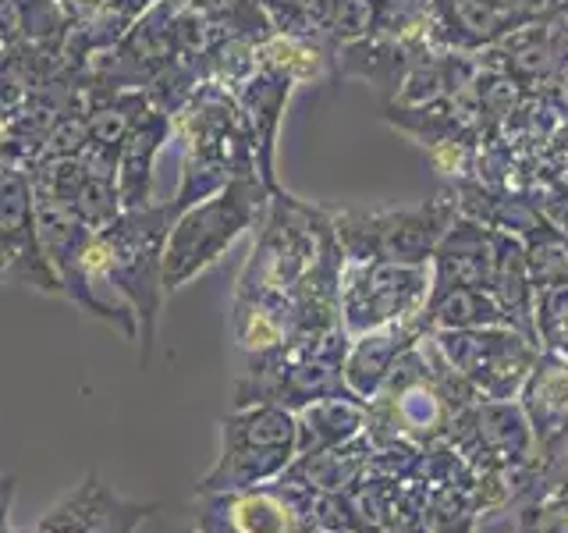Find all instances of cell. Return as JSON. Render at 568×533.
<instances>
[{"instance_id": "6da1fadb", "label": "cell", "mask_w": 568, "mask_h": 533, "mask_svg": "<svg viewBox=\"0 0 568 533\" xmlns=\"http://www.w3.org/2000/svg\"><path fill=\"white\" fill-rule=\"evenodd\" d=\"M479 395L444 363L434 334L419 338L408 349L381 391L366 402V438L373 449L381 444H416L430 449L452 431L455 416Z\"/></svg>"}, {"instance_id": "7a4b0ae2", "label": "cell", "mask_w": 568, "mask_h": 533, "mask_svg": "<svg viewBox=\"0 0 568 533\" xmlns=\"http://www.w3.org/2000/svg\"><path fill=\"white\" fill-rule=\"evenodd\" d=\"M171 124L182 147V178L168 200L174 213L221 192L231 178L256 174L253 135H248L239 100L227 89L203 82L171 118Z\"/></svg>"}, {"instance_id": "3957f363", "label": "cell", "mask_w": 568, "mask_h": 533, "mask_svg": "<svg viewBox=\"0 0 568 533\" xmlns=\"http://www.w3.org/2000/svg\"><path fill=\"white\" fill-rule=\"evenodd\" d=\"M348 345L352 334L345 331V324H337L324 334L248 355V366L231 391V409L281 405L288 413H298L310 402L352 395L345 384Z\"/></svg>"}, {"instance_id": "277c9868", "label": "cell", "mask_w": 568, "mask_h": 533, "mask_svg": "<svg viewBox=\"0 0 568 533\" xmlns=\"http://www.w3.org/2000/svg\"><path fill=\"white\" fill-rule=\"evenodd\" d=\"M271 192L260 182V174L231 178V182L206 195V200L185 207L171 224L164 245V292L185 289L203 271H210L248 228H260Z\"/></svg>"}, {"instance_id": "5b68a950", "label": "cell", "mask_w": 568, "mask_h": 533, "mask_svg": "<svg viewBox=\"0 0 568 533\" xmlns=\"http://www.w3.org/2000/svg\"><path fill=\"white\" fill-rule=\"evenodd\" d=\"M452 449L484 476L511 494V505L537 484V438L519 399H476L455 416Z\"/></svg>"}, {"instance_id": "8992f818", "label": "cell", "mask_w": 568, "mask_h": 533, "mask_svg": "<svg viewBox=\"0 0 568 533\" xmlns=\"http://www.w3.org/2000/svg\"><path fill=\"white\" fill-rule=\"evenodd\" d=\"M298 455L295 413L281 405H242L221 420V452L200 480V494H231L274 484Z\"/></svg>"}, {"instance_id": "52a82bcc", "label": "cell", "mask_w": 568, "mask_h": 533, "mask_svg": "<svg viewBox=\"0 0 568 533\" xmlns=\"http://www.w3.org/2000/svg\"><path fill=\"white\" fill-rule=\"evenodd\" d=\"M458 218L455 195L440 185L430 200L398 210H331L334 235L345 249V260H387L426 266L444 231Z\"/></svg>"}, {"instance_id": "ba28073f", "label": "cell", "mask_w": 568, "mask_h": 533, "mask_svg": "<svg viewBox=\"0 0 568 533\" xmlns=\"http://www.w3.org/2000/svg\"><path fill=\"white\" fill-rule=\"evenodd\" d=\"M434 342L462 381L479 399H519L529 370L540 360V345L515 328L430 331Z\"/></svg>"}, {"instance_id": "9c48e42d", "label": "cell", "mask_w": 568, "mask_h": 533, "mask_svg": "<svg viewBox=\"0 0 568 533\" xmlns=\"http://www.w3.org/2000/svg\"><path fill=\"white\" fill-rule=\"evenodd\" d=\"M426 299H430V266L387 263V260H363V263L345 260L342 324L352 338L423 313Z\"/></svg>"}, {"instance_id": "30bf717a", "label": "cell", "mask_w": 568, "mask_h": 533, "mask_svg": "<svg viewBox=\"0 0 568 533\" xmlns=\"http://www.w3.org/2000/svg\"><path fill=\"white\" fill-rule=\"evenodd\" d=\"M185 0H160L124 32V40L85 64L79 86L150 89L178 53V14Z\"/></svg>"}, {"instance_id": "8fae6325", "label": "cell", "mask_w": 568, "mask_h": 533, "mask_svg": "<svg viewBox=\"0 0 568 533\" xmlns=\"http://www.w3.org/2000/svg\"><path fill=\"white\" fill-rule=\"evenodd\" d=\"M200 523L195 533H306L313 487L277 476L274 484H260L231 494H200Z\"/></svg>"}, {"instance_id": "7c38bea8", "label": "cell", "mask_w": 568, "mask_h": 533, "mask_svg": "<svg viewBox=\"0 0 568 533\" xmlns=\"http://www.w3.org/2000/svg\"><path fill=\"white\" fill-rule=\"evenodd\" d=\"M0 284H22V289L61 295L40 245L32 182L22 168L8 164V160H0Z\"/></svg>"}, {"instance_id": "4fadbf2b", "label": "cell", "mask_w": 568, "mask_h": 533, "mask_svg": "<svg viewBox=\"0 0 568 533\" xmlns=\"http://www.w3.org/2000/svg\"><path fill=\"white\" fill-rule=\"evenodd\" d=\"M476 58L484 68H494L511 82H519L526 93H540L568 64V14L561 8H550Z\"/></svg>"}, {"instance_id": "5bb4252c", "label": "cell", "mask_w": 568, "mask_h": 533, "mask_svg": "<svg viewBox=\"0 0 568 533\" xmlns=\"http://www.w3.org/2000/svg\"><path fill=\"white\" fill-rule=\"evenodd\" d=\"M85 97V142L79 160L93 171L118 182V157L124 139L153 107L146 89H114V86H82Z\"/></svg>"}, {"instance_id": "9a60e30c", "label": "cell", "mask_w": 568, "mask_h": 533, "mask_svg": "<svg viewBox=\"0 0 568 533\" xmlns=\"http://www.w3.org/2000/svg\"><path fill=\"white\" fill-rule=\"evenodd\" d=\"M156 512V505H139L121 497L97 473H89L64 502L53 505L32 533H135Z\"/></svg>"}, {"instance_id": "2e32d148", "label": "cell", "mask_w": 568, "mask_h": 533, "mask_svg": "<svg viewBox=\"0 0 568 533\" xmlns=\"http://www.w3.org/2000/svg\"><path fill=\"white\" fill-rule=\"evenodd\" d=\"M526 14H515L494 0H430L423 36L434 47L458 53H484L508 32L526 26Z\"/></svg>"}, {"instance_id": "e0dca14e", "label": "cell", "mask_w": 568, "mask_h": 533, "mask_svg": "<svg viewBox=\"0 0 568 533\" xmlns=\"http://www.w3.org/2000/svg\"><path fill=\"white\" fill-rule=\"evenodd\" d=\"M292 93H295V82L266 68H256L253 76L231 93L245 114L248 135H253V153H256V174L271 195L284 189L277 182V135H281V121H284V111H288Z\"/></svg>"}, {"instance_id": "ac0fdd59", "label": "cell", "mask_w": 568, "mask_h": 533, "mask_svg": "<svg viewBox=\"0 0 568 533\" xmlns=\"http://www.w3.org/2000/svg\"><path fill=\"white\" fill-rule=\"evenodd\" d=\"M490 260H494V231L473 218H458L444 231L430 257V299L437 302L455 289H487L490 284Z\"/></svg>"}, {"instance_id": "d6986e66", "label": "cell", "mask_w": 568, "mask_h": 533, "mask_svg": "<svg viewBox=\"0 0 568 533\" xmlns=\"http://www.w3.org/2000/svg\"><path fill=\"white\" fill-rule=\"evenodd\" d=\"M426 334H430L426 313L398 320V324H384L366 334H355L348 345V355H345V384L352 395L369 402L381 391V384L390 378V370L398 366L402 355Z\"/></svg>"}, {"instance_id": "ffe728a7", "label": "cell", "mask_w": 568, "mask_h": 533, "mask_svg": "<svg viewBox=\"0 0 568 533\" xmlns=\"http://www.w3.org/2000/svg\"><path fill=\"white\" fill-rule=\"evenodd\" d=\"M426 43L423 32H408V36H369V40H355L337 47L334 53V82L342 79H359L377 86L384 100H395L398 86L405 79L408 64Z\"/></svg>"}, {"instance_id": "44dd1931", "label": "cell", "mask_w": 568, "mask_h": 533, "mask_svg": "<svg viewBox=\"0 0 568 533\" xmlns=\"http://www.w3.org/2000/svg\"><path fill=\"white\" fill-rule=\"evenodd\" d=\"M448 189L455 195V207L462 218H473L490 231H505V235L526 242L547 224L544 210L537 207L532 195L484 185V182H476V178H458V182H448Z\"/></svg>"}, {"instance_id": "7402d4cb", "label": "cell", "mask_w": 568, "mask_h": 533, "mask_svg": "<svg viewBox=\"0 0 568 533\" xmlns=\"http://www.w3.org/2000/svg\"><path fill=\"white\" fill-rule=\"evenodd\" d=\"M174 139V124L171 114L150 107L146 118H142L132 135L124 139L121 157H118V195L124 210H139L150 207L153 200V174H156V160L164 153V147Z\"/></svg>"}, {"instance_id": "603a6c76", "label": "cell", "mask_w": 568, "mask_h": 533, "mask_svg": "<svg viewBox=\"0 0 568 533\" xmlns=\"http://www.w3.org/2000/svg\"><path fill=\"white\" fill-rule=\"evenodd\" d=\"M476 71H479L476 53L444 50V47H434L430 40H426L405 71V79L395 93V103H405V107L444 103V100L458 97Z\"/></svg>"}, {"instance_id": "cb8c5ba5", "label": "cell", "mask_w": 568, "mask_h": 533, "mask_svg": "<svg viewBox=\"0 0 568 533\" xmlns=\"http://www.w3.org/2000/svg\"><path fill=\"white\" fill-rule=\"evenodd\" d=\"M153 4H160V0H106L100 11L85 18V22L71 26L64 50H61L64 76L71 82H79L85 64L100 58V53H106L111 47H118L124 40V32H129Z\"/></svg>"}, {"instance_id": "d4e9b609", "label": "cell", "mask_w": 568, "mask_h": 533, "mask_svg": "<svg viewBox=\"0 0 568 533\" xmlns=\"http://www.w3.org/2000/svg\"><path fill=\"white\" fill-rule=\"evenodd\" d=\"M231 338L248 355L288 345L295 338V310L288 292H235Z\"/></svg>"}, {"instance_id": "484cf974", "label": "cell", "mask_w": 568, "mask_h": 533, "mask_svg": "<svg viewBox=\"0 0 568 533\" xmlns=\"http://www.w3.org/2000/svg\"><path fill=\"white\" fill-rule=\"evenodd\" d=\"M519 405L537 438V449L547 444L558 431L568 426V360L558 352H540L537 366L529 370L526 384L519 388Z\"/></svg>"}, {"instance_id": "4316f807", "label": "cell", "mask_w": 568, "mask_h": 533, "mask_svg": "<svg viewBox=\"0 0 568 533\" xmlns=\"http://www.w3.org/2000/svg\"><path fill=\"white\" fill-rule=\"evenodd\" d=\"M487 289L494 292L497 302H501L508 324L537 342V328H532V295H537V289H532V278H529L523 239L505 235V231H494V260H490V284Z\"/></svg>"}, {"instance_id": "83f0119b", "label": "cell", "mask_w": 568, "mask_h": 533, "mask_svg": "<svg viewBox=\"0 0 568 533\" xmlns=\"http://www.w3.org/2000/svg\"><path fill=\"white\" fill-rule=\"evenodd\" d=\"M366 431V402L359 395H334L302 405L295 413L298 455L342 449Z\"/></svg>"}, {"instance_id": "f1b7e54d", "label": "cell", "mask_w": 568, "mask_h": 533, "mask_svg": "<svg viewBox=\"0 0 568 533\" xmlns=\"http://www.w3.org/2000/svg\"><path fill=\"white\" fill-rule=\"evenodd\" d=\"M369 455H373V441L359 434L355 441L342 444V449L295 455L292 466L284 470V480H295L302 487L327 491V494H352L369 470Z\"/></svg>"}, {"instance_id": "f546056e", "label": "cell", "mask_w": 568, "mask_h": 533, "mask_svg": "<svg viewBox=\"0 0 568 533\" xmlns=\"http://www.w3.org/2000/svg\"><path fill=\"white\" fill-rule=\"evenodd\" d=\"M256 68L277 71V76L292 79L295 86L334 82V53L324 43L302 40V36H288L277 29L256 47Z\"/></svg>"}, {"instance_id": "4dcf8cb0", "label": "cell", "mask_w": 568, "mask_h": 533, "mask_svg": "<svg viewBox=\"0 0 568 533\" xmlns=\"http://www.w3.org/2000/svg\"><path fill=\"white\" fill-rule=\"evenodd\" d=\"M381 121L390 124L398 135L413 139L419 150H430L437 142H452V139H469V142H484L466 121L458 118L455 103H423V107H405L395 100H384L381 107Z\"/></svg>"}, {"instance_id": "1f68e13d", "label": "cell", "mask_w": 568, "mask_h": 533, "mask_svg": "<svg viewBox=\"0 0 568 533\" xmlns=\"http://www.w3.org/2000/svg\"><path fill=\"white\" fill-rule=\"evenodd\" d=\"M430 331H476V328H511L490 289H455L437 302H426Z\"/></svg>"}, {"instance_id": "d6a6232c", "label": "cell", "mask_w": 568, "mask_h": 533, "mask_svg": "<svg viewBox=\"0 0 568 533\" xmlns=\"http://www.w3.org/2000/svg\"><path fill=\"white\" fill-rule=\"evenodd\" d=\"M561 121L565 118L558 114V107L550 103L544 93H526L519 100V107L505 118L497 139H501L515 157H537Z\"/></svg>"}, {"instance_id": "836d02e7", "label": "cell", "mask_w": 568, "mask_h": 533, "mask_svg": "<svg viewBox=\"0 0 568 533\" xmlns=\"http://www.w3.org/2000/svg\"><path fill=\"white\" fill-rule=\"evenodd\" d=\"M526 263H529L532 289L568 281V231L547 221L537 235L526 239Z\"/></svg>"}, {"instance_id": "e575fe53", "label": "cell", "mask_w": 568, "mask_h": 533, "mask_svg": "<svg viewBox=\"0 0 568 533\" xmlns=\"http://www.w3.org/2000/svg\"><path fill=\"white\" fill-rule=\"evenodd\" d=\"M532 328H537L540 349L568 360V281L537 289V295H532Z\"/></svg>"}, {"instance_id": "d590c367", "label": "cell", "mask_w": 568, "mask_h": 533, "mask_svg": "<svg viewBox=\"0 0 568 533\" xmlns=\"http://www.w3.org/2000/svg\"><path fill=\"white\" fill-rule=\"evenodd\" d=\"M68 210L75 213V218H79L85 228H93V231L106 228L111 221H118V218H121V210H124V207H121V195H118V182H114V178H106V174L85 171L82 185H79L75 195H71Z\"/></svg>"}, {"instance_id": "8d00e7d4", "label": "cell", "mask_w": 568, "mask_h": 533, "mask_svg": "<svg viewBox=\"0 0 568 533\" xmlns=\"http://www.w3.org/2000/svg\"><path fill=\"white\" fill-rule=\"evenodd\" d=\"M515 533H568V491L526 494Z\"/></svg>"}, {"instance_id": "74e56055", "label": "cell", "mask_w": 568, "mask_h": 533, "mask_svg": "<svg viewBox=\"0 0 568 533\" xmlns=\"http://www.w3.org/2000/svg\"><path fill=\"white\" fill-rule=\"evenodd\" d=\"M568 491V426L537 449V484L529 494Z\"/></svg>"}, {"instance_id": "f35d334b", "label": "cell", "mask_w": 568, "mask_h": 533, "mask_svg": "<svg viewBox=\"0 0 568 533\" xmlns=\"http://www.w3.org/2000/svg\"><path fill=\"white\" fill-rule=\"evenodd\" d=\"M266 18L277 32L302 36V40H316L313 36V11L320 0H260Z\"/></svg>"}, {"instance_id": "ab89813d", "label": "cell", "mask_w": 568, "mask_h": 533, "mask_svg": "<svg viewBox=\"0 0 568 533\" xmlns=\"http://www.w3.org/2000/svg\"><path fill=\"white\" fill-rule=\"evenodd\" d=\"M565 174H568V118L558 124L555 135L547 139V147L537 153V192L547 189L550 182H558Z\"/></svg>"}, {"instance_id": "60d3db41", "label": "cell", "mask_w": 568, "mask_h": 533, "mask_svg": "<svg viewBox=\"0 0 568 533\" xmlns=\"http://www.w3.org/2000/svg\"><path fill=\"white\" fill-rule=\"evenodd\" d=\"M384 4H387V32L384 36L423 32L426 11H430V0H384Z\"/></svg>"}, {"instance_id": "b9f144b4", "label": "cell", "mask_w": 568, "mask_h": 533, "mask_svg": "<svg viewBox=\"0 0 568 533\" xmlns=\"http://www.w3.org/2000/svg\"><path fill=\"white\" fill-rule=\"evenodd\" d=\"M532 200H537V207L544 210V218L550 224L568 231V174L558 178V182H550L547 189H540L537 195H532Z\"/></svg>"}, {"instance_id": "7bdbcfd3", "label": "cell", "mask_w": 568, "mask_h": 533, "mask_svg": "<svg viewBox=\"0 0 568 533\" xmlns=\"http://www.w3.org/2000/svg\"><path fill=\"white\" fill-rule=\"evenodd\" d=\"M540 93L558 107V114H561V118H568V64L558 71L555 82H550L547 89H540Z\"/></svg>"}, {"instance_id": "ee69618b", "label": "cell", "mask_w": 568, "mask_h": 533, "mask_svg": "<svg viewBox=\"0 0 568 533\" xmlns=\"http://www.w3.org/2000/svg\"><path fill=\"white\" fill-rule=\"evenodd\" d=\"M58 4L64 8V14H68V22L71 26H79V22H85L89 14L93 11H100L106 0H58Z\"/></svg>"}, {"instance_id": "f6af8a7d", "label": "cell", "mask_w": 568, "mask_h": 533, "mask_svg": "<svg viewBox=\"0 0 568 533\" xmlns=\"http://www.w3.org/2000/svg\"><path fill=\"white\" fill-rule=\"evenodd\" d=\"M11 497H14V480L0 473V533L8 530V512H11Z\"/></svg>"}, {"instance_id": "bcb514c9", "label": "cell", "mask_w": 568, "mask_h": 533, "mask_svg": "<svg viewBox=\"0 0 568 533\" xmlns=\"http://www.w3.org/2000/svg\"><path fill=\"white\" fill-rule=\"evenodd\" d=\"M558 8H561V11L568 14V0H561V4H558Z\"/></svg>"}, {"instance_id": "7dc6e473", "label": "cell", "mask_w": 568, "mask_h": 533, "mask_svg": "<svg viewBox=\"0 0 568 533\" xmlns=\"http://www.w3.org/2000/svg\"><path fill=\"white\" fill-rule=\"evenodd\" d=\"M4 533H29V530H11V526H8V530H4Z\"/></svg>"}, {"instance_id": "c3c4849f", "label": "cell", "mask_w": 568, "mask_h": 533, "mask_svg": "<svg viewBox=\"0 0 568 533\" xmlns=\"http://www.w3.org/2000/svg\"><path fill=\"white\" fill-rule=\"evenodd\" d=\"M185 4H200V0H185Z\"/></svg>"}]
</instances>
